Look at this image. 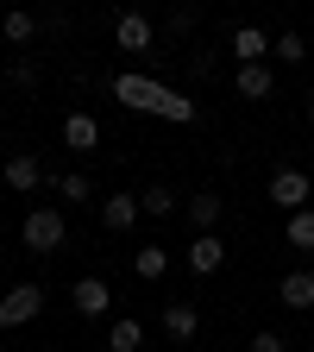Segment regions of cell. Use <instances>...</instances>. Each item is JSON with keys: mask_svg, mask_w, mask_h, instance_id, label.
Wrapping results in <instances>:
<instances>
[{"mask_svg": "<svg viewBox=\"0 0 314 352\" xmlns=\"http://www.w3.org/2000/svg\"><path fill=\"white\" fill-rule=\"evenodd\" d=\"M113 95H120V101H132V107L170 113V120H189V113H195L183 95H170V88H157V82H145V76H120V82H113Z\"/></svg>", "mask_w": 314, "mask_h": 352, "instance_id": "6da1fadb", "label": "cell"}, {"mask_svg": "<svg viewBox=\"0 0 314 352\" xmlns=\"http://www.w3.org/2000/svg\"><path fill=\"white\" fill-rule=\"evenodd\" d=\"M63 233H69V227H63V214H57V208H32L19 239H25V252H57V245H63Z\"/></svg>", "mask_w": 314, "mask_h": 352, "instance_id": "7a4b0ae2", "label": "cell"}, {"mask_svg": "<svg viewBox=\"0 0 314 352\" xmlns=\"http://www.w3.org/2000/svg\"><path fill=\"white\" fill-rule=\"evenodd\" d=\"M38 308H44V289H38V283L7 289V302H0V327H25V321H38Z\"/></svg>", "mask_w": 314, "mask_h": 352, "instance_id": "3957f363", "label": "cell"}, {"mask_svg": "<svg viewBox=\"0 0 314 352\" xmlns=\"http://www.w3.org/2000/svg\"><path fill=\"white\" fill-rule=\"evenodd\" d=\"M308 195H314V176H302V170H277V176H271V201H277V208L302 214Z\"/></svg>", "mask_w": 314, "mask_h": 352, "instance_id": "277c9868", "label": "cell"}, {"mask_svg": "<svg viewBox=\"0 0 314 352\" xmlns=\"http://www.w3.org/2000/svg\"><path fill=\"white\" fill-rule=\"evenodd\" d=\"M220 264H227V239H220V233H195V245H189V271H195V277H214Z\"/></svg>", "mask_w": 314, "mask_h": 352, "instance_id": "5b68a950", "label": "cell"}, {"mask_svg": "<svg viewBox=\"0 0 314 352\" xmlns=\"http://www.w3.org/2000/svg\"><path fill=\"white\" fill-rule=\"evenodd\" d=\"M113 38H120V51H151V19L145 13H120Z\"/></svg>", "mask_w": 314, "mask_h": 352, "instance_id": "8992f818", "label": "cell"}, {"mask_svg": "<svg viewBox=\"0 0 314 352\" xmlns=\"http://www.w3.org/2000/svg\"><path fill=\"white\" fill-rule=\"evenodd\" d=\"M139 214H145V208L132 201V195H107V201H101V227H107V233H126Z\"/></svg>", "mask_w": 314, "mask_h": 352, "instance_id": "52a82bcc", "label": "cell"}, {"mask_svg": "<svg viewBox=\"0 0 314 352\" xmlns=\"http://www.w3.org/2000/svg\"><path fill=\"white\" fill-rule=\"evenodd\" d=\"M63 139H69L76 151H95V145H101V120H95V113H69V120H63Z\"/></svg>", "mask_w": 314, "mask_h": 352, "instance_id": "ba28073f", "label": "cell"}, {"mask_svg": "<svg viewBox=\"0 0 314 352\" xmlns=\"http://www.w3.org/2000/svg\"><path fill=\"white\" fill-rule=\"evenodd\" d=\"M164 333H170V340H195V333H201V315H195L189 302H170V308H164Z\"/></svg>", "mask_w": 314, "mask_h": 352, "instance_id": "9c48e42d", "label": "cell"}, {"mask_svg": "<svg viewBox=\"0 0 314 352\" xmlns=\"http://www.w3.org/2000/svg\"><path fill=\"white\" fill-rule=\"evenodd\" d=\"M277 296H283L289 308H314V271H289V277L277 283Z\"/></svg>", "mask_w": 314, "mask_h": 352, "instance_id": "30bf717a", "label": "cell"}, {"mask_svg": "<svg viewBox=\"0 0 314 352\" xmlns=\"http://www.w3.org/2000/svg\"><path fill=\"white\" fill-rule=\"evenodd\" d=\"M264 51H271V38H264L258 25H239V32H233V57H239L245 69H251V63H258Z\"/></svg>", "mask_w": 314, "mask_h": 352, "instance_id": "8fae6325", "label": "cell"}, {"mask_svg": "<svg viewBox=\"0 0 314 352\" xmlns=\"http://www.w3.org/2000/svg\"><path fill=\"white\" fill-rule=\"evenodd\" d=\"M107 302H113V296H107L101 277H82V283H76V308H82V315H107Z\"/></svg>", "mask_w": 314, "mask_h": 352, "instance_id": "7c38bea8", "label": "cell"}, {"mask_svg": "<svg viewBox=\"0 0 314 352\" xmlns=\"http://www.w3.org/2000/svg\"><path fill=\"white\" fill-rule=\"evenodd\" d=\"M189 220H195V233H214L220 227V195H189Z\"/></svg>", "mask_w": 314, "mask_h": 352, "instance_id": "4fadbf2b", "label": "cell"}, {"mask_svg": "<svg viewBox=\"0 0 314 352\" xmlns=\"http://www.w3.org/2000/svg\"><path fill=\"white\" fill-rule=\"evenodd\" d=\"M132 271H139L145 283H157V277L170 271V252H164V245H139V258H132Z\"/></svg>", "mask_w": 314, "mask_h": 352, "instance_id": "5bb4252c", "label": "cell"}, {"mask_svg": "<svg viewBox=\"0 0 314 352\" xmlns=\"http://www.w3.org/2000/svg\"><path fill=\"white\" fill-rule=\"evenodd\" d=\"M107 346H113V352H139V346H145V327L126 315V321H113V327H107Z\"/></svg>", "mask_w": 314, "mask_h": 352, "instance_id": "9a60e30c", "label": "cell"}, {"mask_svg": "<svg viewBox=\"0 0 314 352\" xmlns=\"http://www.w3.org/2000/svg\"><path fill=\"white\" fill-rule=\"evenodd\" d=\"M7 183H13V189H38V183H44L38 157H7Z\"/></svg>", "mask_w": 314, "mask_h": 352, "instance_id": "2e32d148", "label": "cell"}, {"mask_svg": "<svg viewBox=\"0 0 314 352\" xmlns=\"http://www.w3.org/2000/svg\"><path fill=\"white\" fill-rule=\"evenodd\" d=\"M289 245H295V252H314V208L289 214Z\"/></svg>", "mask_w": 314, "mask_h": 352, "instance_id": "e0dca14e", "label": "cell"}, {"mask_svg": "<svg viewBox=\"0 0 314 352\" xmlns=\"http://www.w3.org/2000/svg\"><path fill=\"white\" fill-rule=\"evenodd\" d=\"M239 95H251V101H264V95H271V69H264V63H251V69H239Z\"/></svg>", "mask_w": 314, "mask_h": 352, "instance_id": "ac0fdd59", "label": "cell"}, {"mask_svg": "<svg viewBox=\"0 0 314 352\" xmlns=\"http://www.w3.org/2000/svg\"><path fill=\"white\" fill-rule=\"evenodd\" d=\"M57 195H63V201H88V195H95V183H88L82 170H69V176H57Z\"/></svg>", "mask_w": 314, "mask_h": 352, "instance_id": "d6986e66", "label": "cell"}, {"mask_svg": "<svg viewBox=\"0 0 314 352\" xmlns=\"http://www.w3.org/2000/svg\"><path fill=\"white\" fill-rule=\"evenodd\" d=\"M139 208L164 220V214H176V195H170V189H145V195H139Z\"/></svg>", "mask_w": 314, "mask_h": 352, "instance_id": "ffe728a7", "label": "cell"}, {"mask_svg": "<svg viewBox=\"0 0 314 352\" xmlns=\"http://www.w3.org/2000/svg\"><path fill=\"white\" fill-rule=\"evenodd\" d=\"M0 38L25 44V38H32V13H7V19H0Z\"/></svg>", "mask_w": 314, "mask_h": 352, "instance_id": "44dd1931", "label": "cell"}, {"mask_svg": "<svg viewBox=\"0 0 314 352\" xmlns=\"http://www.w3.org/2000/svg\"><path fill=\"white\" fill-rule=\"evenodd\" d=\"M277 57H283V63H302V57H308L302 32H283V38H277Z\"/></svg>", "mask_w": 314, "mask_h": 352, "instance_id": "7402d4cb", "label": "cell"}, {"mask_svg": "<svg viewBox=\"0 0 314 352\" xmlns=\"http://www.w3.org/2000/svg\"><path fill=\"white\" fill-rule=\"evenodd\" d=\"M251 352H289L283 333H251Z\"/></svg>", "mask_w": 314, "mask_h": 352, "instance_id": "603a6c76", "label": "cell"}, {"mask_svg": "<svg viewBox=\"0 0 314 352\" xmlns=\"http://www.w3.org/2000/svg\"><path fill=\"white\" fill-rule=\"evenodd\" d=\"M308 126H314V101H308Z\"/></svg>", "mask_w": 314, "mask_h": 352, "instance_id": "cb8c5ba5", "label": "cell"}, {"mask_svg": "<svg viewBox=\"0 0 314 352\" xmlns=\"http://www.w3.org/2000/svg\"><path fill=\"white\" fill-rule=\"evenodd\" d=\"M0 302H7V289H0Z\"/></svg>", "mask_w": 314, "mask_h": 352, "instance_id": "d4e9b609", "label": "cell"}]
</instances>
